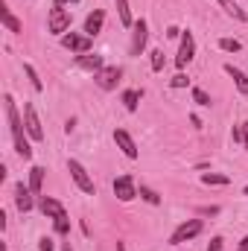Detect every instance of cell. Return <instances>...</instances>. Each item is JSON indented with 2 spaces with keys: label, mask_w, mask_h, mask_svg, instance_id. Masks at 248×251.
I'll return each mask as SVG.
<instances>
[{
  "label": "cell",
  "mask_w": 248,
  "mask_h": 251,
  "mask_svg": "<svg viewBox=\"0 0 248 251\" xmlns=\"http://www.w3.org/2000/svg\"><path fill=\"white\" fill-rule=\"evenodd\" d=\"M164 67H167V59H164V50L158 47V50H152V70H155V73H161Z\"/></svg>",
  "instance_id": "obj_26"
},
{
  "label": "cell",
  "mask_w": 248,
  "mask_h": 251,
  "mask_svg": "<svg viewBox=\"0 0 248 251\" xmlns=\"http://www.w3.org/2000/svg\"><path fill=\"white\" fill-rule=\"evenodd\" d=\"M222 246H225V240H222V237H213L210 246H207V251H222Z\"/></svg>",
  "instance_id": "obj_31"
},
{
  "label": "cell",
  "mask_w": 248,
  "mask_h": 251,
  "mask_svg": "<svg viewBox=\"0 0 248 251\" xmlns=\"http://www.w3.org/2000/svg\"><path fill=\"white\" fill-rule=\"evenodd\" d=\"M243 193H246V196H248V187H246V190H243Z\"/></svg>",
  "instance_id": "obj_39"
},
{
  "label": "cell",
  "mask_w": 248,
  "mask_h": 251,
  "mask_svg": "<svg viewBox=\"0 0 248 251\" xmlns=\"http://www.w3.org/2000/svg\"><path fill=\"white\" fill-rule=\"evenodd\" d=\"M240 251H248V234L243 237V240H240Z\"/></svg>",
  "instance_id": "obj_37"
},
{
  "label": "cell",
  "mask_w": 248,
  "mask_h": 251,
  "mask_svg": "<svg viewBox=\"0 0 248 251\" xmlns=\"http://www.w3.org/2000/svg\"><path fill=\"white\" fill-rule=\"evenodd\" d=\"M67 173H70V178L76 181V187L82 190V193H88V196H97V184H94V178L88 176V170L76 161V158H70L67 161Z\"/></svg>",
  "instance_id": "obj_3"
},
{
  "label": "cell",
  "mask_w": 248,
  "mask_h": 251,
  "mask_svg": "<svg viewBox=\"0 0 248 251\" xmlns=\"http://www.w3.org/2000/svg\"><path fill=\"white\" fill-rule=\"evenodd\" d=\"M225 73L234 79V85H237V91L243 94V97H248V76L240 70V67H234V64H225Z\"/></svg>",
  "instance_id": "obj_16"
},
{
  "label": "cell",
  "mask_w": 248,
  "mask_h": 251,
  "mask_svg": "<svg viewBox=\"0 0 248 251\" xmlns=\"http://www.w3.org/2000/svg\"><path fill=\"white\" fill-rule=\"evenodd\" d=\"M146 41H149V24L146 18H137L134 26H131V44H128V53L131 56H140L146 50Z\"/></svg>",
  "instance_id": "obj_6"
},
{
  "label": "cell",
  "mask_w": 248,
  "mask_h": 251,
  "mask_svg": "<svg viewBox=\"0 0 248 251\" xmlns=\"http://www.w3.org/2000/svg\"><path fill=\"white\" fill-rule=\"evenodd\" d=\"M140 97H143V91H137V88H128V91H123V105L125 111H137V105H140Z\"/></svg>",
  "instance_id": "obj_20"
},
{
  "label": "cell",
  "mask_w": 248,
  "mask_h": 251,
  "mask_svg": "<svg viewBox=\"0 0 248 251\" xmlns=\"http://www.w3.org/2000/svg\"><path fill=\"white\" fill-rule=\"evenodd\" d=\"M38 210H41L47 219H59V216L67 213L64 204L59 201V199H53V196H38Z\"/></svg>",
  "instance_id": "obj_13"
},
{
  "label": "cell",
  "mask_w": 248,
  "mask_h": 251,
  "mask_svg": "<svg viewBox=\"0 0 248 251\" xmlns=\"http://www.w3.org/2000/svg\"><path fill=\"white\" fill-rule=\"evenodd\" d=\"M70 24H73L70 9H64V6H53V9H50V15H47V29H50L53 35L62 38L64 32H70Z\"/></svg>",
  "instance_id": "obj_2"
},
{
  "label": "cell",
  "mask_w": 248,
  "mask_h": 251,
  "mask_svg": "<svg viewBox=\"0 0 248 251\" xmlns=\"http://www.w3.org/2000/svg\"><path fill=\"white\" fill-rule=\"evenodd\" d=\"M219 50H225V53H240V50H243V41H237V38H219Z\"/></svg>",
  "instance_id": "obj_25"
},
{
  "label": "cell",
  "mask_w": 248,
  "mask_h": 251,
  "mask_svg": "<svg viewBox=\"0 0 248 251\" xmlns=\"http://www.w3.org/2000/svg\"><path fill=\"white\" fill-rule=\"evenodd\" d=\"M117 3V15H120V24L123 26H134V18H131V9H128V0H114Z\"/></svg>",
  "instance_id": "obj_23"
},
{
  "label": "cell",
  "mask_w": 248,
  "mask_h": 251,
  "mask_svg": "<svg viewBox=\"0 0 248 251\" xmlns=\"http://www.w3.org/2000/svg\"><path fill=\"white\" fill-rule=\"evenodd\" d=\"M198 213H210V216H216V213H219V207H216V204H213V207H201Z\"/></svg>",
  "instance_id": "obj_35"
},
{
  "label": "cell",
  "mask_w": 248,
  "mask_h": 251,
  "mask_svg": "<svg viewBox=\"0 0 248 251\" xmlns=\"http://www.w3.org/2000/svg\"><path fill=\"white\" fill-rule=\"evenodd\" d=\"M3 105H6V120H9V131H12V140H15V152L21 161H29L32 158V149H29V140H26V126L18 114V105L12 100V94L3 97Z\"/></svg>",
  "instance_id": "obj_1"
},
{
  "label": "cell",
  "mask_w": 248,
  "mask_h": 251,
  "mask_svg": "<svg viewBox=\"0 0 248 251\" xmlns=\"http://www.w3.org/2000/svg\"><path fill=\"white\" fill-rule=\"evenodd\" d=\"M196 59V38H193V32L187 29L181 32V44H178V56H175V67L178 70H184L187 64Z\"/></svg>",
  "instance_id": "obj_8"
},
{
  "label": "cell",
  "mask_w": 248,
  "mask_h": 251,
  "mask_svg": "<svg viewBox=\"0 0 248 251\" xmlns=\"http://www.w3.org/2000/svg\"><path fill=\"white\" fill-rule=\"evenodd\" d=\"M73 3H79V0H53V6H73Z\"/></svg>",
  "instance_id": "obj_36"
},
{
  "label": "cell",
  "mask_w": 248,
  "mask_h": 251,
  "mask_svg": "<svg viewBox=\"0 0 248 251\" xmlns=\"http://www.w3.org/2000/svg\"><path fill=\"white\" fill-rule=\"evenodd\" d=\"M114 196H117L120 201H131V199H137V184H134V178H131V176H120V178H114Z\"/></svg>",
  "instance_id": "obj_11"
},
{
  "label": "cell",
  "mask_w": 248,
  "mask_h": 251,
  "mask_svg": "<svg viewBox=\"0 0 248 251\" xmlns=\"http://www.w3.org/2000/svg\"><path fill=\"white\" fill-rule=\"evenodd\" d=\"M59 41H62L64 50H70V53H76V56H85V53H91V47H94V38L85 35V32H64Z\"/></svg>",
  "instance_id": "obj_5"
},
{
  "label": "cell",
  "mask_w": 248,
  "mask_h": 251,
  "mask_svg": "<svg viewBox=\"0 0 248 251\" xmlns=\"http://www.w3.org/2000/svg\"><path fill=\"white\" fill-rule=\"evenodd\" d=\"M170 85H173V88H187V85H190V76H187L184 70H178V73L173 76V82H170Z\"/></svg>",
  "instance_id": "obj_29"
},
{
  "label": "cell",
  "mask_w": 248,
  "mask_h": 251,
  "mask_svg": "<svg viewBox=\"0 0 248 251\" xmlns=\"http://www.w3.org/2000/svg\"><path fill=\"white\" fill-rule=\"evenodd\" d=\"M193 102L196 105H210V94L204 88H193Z\"/></svg>",
  "instance_id": "obj_28"
},
{
  "label": "cell",
  "mask_w": 248,
  "mask_h": 251,
  "mask_svg": "<svg viewBox=\"0 0 248 251\" xmlns=\"http://www.w3.org/2000/svg\"><path fill=\"white\" fill-rule=\"evenodd\" d=\"M24 73H26V79H29V85H32V91H44V82H41V76H38V70L32 67L29 62H24Z\"/></svg>",
  "instance_id": "obj_22"
},
{
  "label": "cell",
  "mask_w": 248,
  "mask_h": 251,
  "mask_svg": "<svg viewBox=\"0 0 248 251\" xmlns=\"http://www.w3.org/2000/svg\"><path fill=\"white\" fill-rule=\"evenodd\" d=\"M167 38H181V29L178 26H167Z\"/></svg>",
  "instance_id": "obj_33"
},
{
  "label": "cell",
  "mask_w": 248,
  "mask_h": 251,
  "mask_svg": "<svg viewBox=\"0 0 248 251\" xmlns=\"http://www.w3.org/2000/svg\"><path fill=\"white\" fill-rule=\"evenodd\" d=\"M76 67H82L88 73H99L105 67V59L99 53H85V56H76Z\"/></svg>",
  "instance_id": "obj_15"
},
{
  "label": "cell",
  "mask_w": 248,
  "mask_h": 251,
  "mask_svg": "<svg viewBox=\"0 0 248 251\" xmlns=\"http://www.w3.org/2000/svg\"><path fill=\"white\" fill-rule=\"evenodd\" d=\"M62 251H73V249H70V246H62Z\"/></svg>",
  "instance_id": "obj_38"
},
{
  "label": "cell",
  "mask_w": 248,
  "mask_h": 251,
  "mask_svg": "<svg viewBox=\"0 0 248 251\" xmlns=\"http://www.w3.org/2000/svg\"><path fill=\"white\" fill-rule=\"evenodd\" d=\"M114 143H117V149L123 152L125 158H131V161L140 155V152H137V143H134V137H131L125 128H114Z\"/></svg>",
  "instance_id": "obj_10"
},
{
  "label": "cell",
  "mask_w": 248,
  "mask_h": 251,
  "mask_svg": "<svg viewBox=\"0 0 248 251\" xmlns=\"http://www.w3.org/2000/svg\"><path fill=\"white\" fill-rule=\"evenodd\" d=\"M102 24H105V9H94V12L85 18L82 32H85V35H91V38H97V35L102 32Z\"/></svg>",
  "instance_id": "obj_14"
},
{
  "label": "cell",
  "mask_w": 248,
  "mask_h": 251,
  "mask_svg": "<svg viewBox=\"0 0 248 251\" xmlns=\"http://www.w3.org/2000/svg\"><path fill=\"white\" fill-rule=\"evenodd\" d=\"M24 126H26V134H29L32 140H44L41 117H38V111H35V105H32V102H26V105H24Z\"/></svg>",
  "instance_id": "obj_9"
},
{
  "label": "cell",
  "mask_w": 248,
  "mask_h": 251,
  "mask_svg": "<svg viewBox=\"0 0 248 251\" xmlns=\"http://www.w3.org/2000/svg\"><path fill=\"white\" fill-rule=\"evenodd\" d=\"M44 167H32L29 170V190L35 193V196H41V187H44Z\"/></svg>",
  "instance_id": "obj_19"
},
{
  "label": "cell",
  "mask_w": 248,
  "mask_h": 251,
  "mask_svg": "<svg viewBox=\"0 0 248 251\" xmlns=\"http://www.w3.org/2000/svg\"><path fill=\"white\" fill-rule=\"evenodd\" d=\"M120 79H123V67H117V64H105L99 73H94V82L102 91H114L120 85Z\"/></svg>",
  "instance_id": "obj_7"
},
{
  "label": "cell",
  "mask_w": 248,
  "mask_h": 251,
  "mask_svg": "<svg viewBox=\"0 0 248 251\" xmlns=\"http://www.w3.org/2000/svg\"><path fill=\"white\" fill-rule=\"evenodd\" d=\"M231 137H234V143H243V128L234 126V128H231Z\"/></svg>",
  "instance_id": "obj_32"
},
{
  "label": "cell",
  "mask_w": 248,
  "mask_h": 251,
  "mask_svg": "<svg viewBox=\"0 0 248 251\" xmlns=\"http://www.w3.org/2000/svg\"><path fill=\"white\" fill-rule=\"evenodd\" d=\"M0 24H3L9 32H15V35H21V32H24V24H21V21H18L6 6H0Z\"/></svg>",
  "instance_id": "obj_18"
},
{
  "label": "cell",
  "mask_w": 248,
  "mask_h": 251,
  "mask_svg": "<svg viewBox=\"0 0 248 251\" xmlns=\"http://www.w3.org/2000/svg\"><path fill=\"white\" fill-rule=\"evenodd\" d=\"M240 128H243V149H248V120L240 123Z\"/></svg>",
  "instance_id": "obj_34"
},
{
  "label": "cell",
  "mask_w": 248,
  "mask_h": 251,
  "mask_svg": "<svg viewBox=\"0 0 248 251\" xmlns=\"http://www.w3.org/2000/svg\"><path fill=\"white\" fill-rule=\"evenodd\" d=\"M38 251H56V240L53 237H41L38 240Z\"/></svg>",
  "instance_id": "obj_30"
},
{
  "label": "cell",
  "mask_w": 248,
  "mask_h": 251,
  "mask_svg": "<svg viewBox=\"0 0 248 251\" xmlns=\"http://www.w3.org/2000/svg\"><path fill=\"white\" fill-rule=\"evenodd\" d=\"M201 231H204V222H201V219H187V222H181V225L173 231V237H170V246L190 243V240H196Z\"/></svg>",
  "instance_id": "obj_4"
},
{
  "label": "cell",
  "mask_w": 248,
  "mask_h": 251,
  "mask_svg": "<svg viewBox=\"0 0 248 251\" xmlns=\"http://www.w3.org/2000/svg\"><path fill=\"white\" fill-rule=\"evenodd\" d=\"M53 225H56V234H59V237H67V234H70V219H67V213L59 216V219H53Z\"/></svg>",
  "instance_id": "obj_27"
},
{
  "label": "cell",
  "mask_w": 248,
  "mask_h": 251,
  "mask_svg": "<svg viewBox=\"0 0 248 251\" xmlns=\"http://www.w3.org/2000/svg\"><path fill=\"white\" fill-rule=\"evenodd\" d=\"M216 3H219V6L225 9V15H231L234 21H243V24L248 21V12L240 6V3H237V0H216Z\"/></svg>",
  "instance_id": "obj_17"
},
{
  "label": "cell",
  "mask_w": 248,
  "mask_h": 251,
  "mask_svg": "<svg viewBox=\"0 0 248 251\" xmlns=\"http://www.w3.org/2000/svg\"><path fill=\"white\" fill-rule=\"evenodd\" d=\"M201 184H210V187H228L231 178L222 176V173H201Z\"/></svg>",
  "instance_id": "obj_21"
},
{
  "label": "cell",
  "mask_w": 248,
  "mask_h": 251,
  "mask_svg": "<svg viewBox=\"0 0 248 251\" xmlns=\"http://www.w3.org/2000/svg\"><path fill=\"white\" fill-rule=\"evenodd\" d=\"M137 196L143 199V201H149V204H161V196L155 193L152 187H146V184H140V190H137Z\"/></svg>",
  "instance_id": "obj_24"
},
{
  "label": "cell",
  "mask_w": 248,
  "mask_h": 251,
  "mask_svg": "<svg viewBox=\"0 0 248 251\" xmlns=\"http://www.w3.org/2000/svg\"><path fill=\"white\" fill-rule=\"evenodd\" d=\"M32 196H35V193L29 190V184H24V181L15 184V204H18L21 213H29V210L35 207V199H32Z\"/></svg>",
  "instance_id": "obj_12"
}]
</instances>
